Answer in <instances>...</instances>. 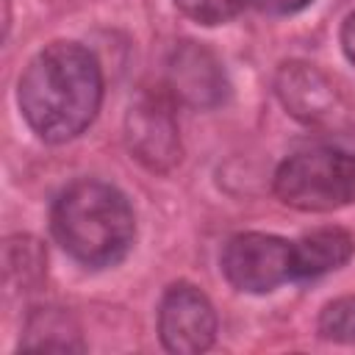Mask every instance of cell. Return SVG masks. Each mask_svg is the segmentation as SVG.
I'll return each instance as SVG.
<instances>
[{
    "instance_id": "cell-1",
    "label": "cell",
    "mask_w": 355,
    "mask_h": 355,
    "mask_svg": "<svg viewBox=\"0 0 355 355\" xmlns=\"http://www.w3.org/2000/svg\"><path fill=\"white\" fill-rule=\"evenodd\" d=\"M28 128L50 144L80 136L103 103V69L78 42H53L25 67L17 89Z\"/></svg>"
},
{
    "instance_id": "cell-2",
    "label": "cell",
    "mask_w": 355,
    "mask_h": 355,
    "mask_svg": "<svg viewBox=\"0 0 355 355\" xmlns=\"http://www.w3.org/2000/svg\"><path fill=\"white\" fill-rule=\"evenodd\" d=\"M50 227L67 255L83 266L122 261L136 236L128 197L103 180H75L53 202Z\"/></svg>"
},
{
    "instance_id": "cell-3",
    "label": "cell",
    "mask_w": 355,
    "mask_h": 355,
    "mask_svg": "<svg viewBox=\"0 0 355 355\" xmlns=\"http://www.w3.org/2000/svg\"><path fill=\"white\" fill-rule=\"evenodd\" d=\"M280 202L308 214H327L355 202V155L338 147H308L275 172Z\"/></svg>"
},
{
    "instance_id": "cell-4",
    "label": "cell",
    "mask_w": 355,
    "mask_h": 355,
    "mask_svg": "<svg viewBox=\"0 0 355 355\" xmlns=\"http://www.w3.org/2000/svg\"><path fill=\"white\" fill-rule=\"evenodd\" d=\"M222 272L227 283L244 294H269L294 280L291 241L272 233H239L222 250Z\"/></svg>"
},
{
    "instance_id": "cell-5",
    "label": "cell",
    "mask_w": 355,
    "mask_h": 355,
    "mask_svg": "<svg viewBox=\"0 0 355 355\" xmlns=\"http://www.w3.org/2000/svg\"><path fill=\"white\" fill-rule=\"evenodd\" d=\"M175 100L164 89L141 92L125 116V139L136 161L153 172H169L180 161Z\"/></svg>"
},
{
    "instance_id": "cell-6",
    "label": "cell",
    "mask_w": 355,
    "mask_h": 355,
    "mask_svg": "<svg viewBox=\"0 0 355 355\" xmlns=\"http://www.w3.org/2000/svg\"><path fill=\"white\" fill-rule=\"evenodd\" d=\"M158 336L169 352L194 355L216 338V311L191 283H172L158 302Z\"/></svg>"
},
{
    "instance_id": "cell-7",
    "label": "cell",
    "mask_w": 355,
    "mask_h": 355,
    "mask_svg": "<svg viewBox=\"0 0 355 355\" xmlns=\"http://www.w3.org/2000/svg\"><path fill=\"white\" fill-rule=\"evenodd\" d=\"M275 94L283 108L305 125H336L344 116V97L336 80L308 61H286L275 75Z\"/></svg>"
},
{
    "instance_id": "cell-8",
    "label": "cell",
    "mask_w": 355,
    "mask_h": 355,
    "mask_svg": "<svg viewBox=\"0 0 355 355\" xmlns=\"http://www.w3.org/2000/svg\"><path fill=\"white\" fill-rule=\"evenodd\" d=\"M166 92L189 108H216L227 100L230 83L222 61L197 42H180L166 64Z\"/></svg>"
},
{
    "instance_id": "cell-9",
    "label": "cell",
    "mask_w": 355,
    "mask_h": 355,
    "mask_svg": "<svg viewBox=\"0 0 355 355\" xmlns=\"http://www.w3.org/2000/svg\"><path fill=\"white\" fill-rule=\"evenodd\" d=\"M355 252V239L341 227H319L291 241L294 280H313L341 269Z\"/></svg>"
},
{
    "instance_id": "cell-10",
    "label": "cell",
    "mask_w": 355,
    "mask_h": 355,
    "mask_svg": "<svg viewBox=\"0 0 355 355\" xmlns=\"http://www.w3.org/2000/svg\"><path fill=\"white\" fill-rule=\"evenodd\" d=\"M19 347L25 349H83L80 344V330L72 322L69 313L58 311V308H39L28 316L25 322V333Z\"/></svg>"
},
{
    "instance_id": "cell-11",
    "label": "cell",
    "mask_w": 355,
    "mask_h": 355,
    "mask_svg": "<svg viewBox=\"0 0 355 355\" xmlns=\"http://www.w3.org/2000/svg\"><path fill=\"white\" fill-rule=\"evenodd\" d=\"M319 336L336 344H355V294L336 297L319 313Z\"/></svg>"
},
{
    "instance_id": "cell-12",
    "label": "cell",
    "mask_w": 355,
    "mask_h": 355,
    "mask_svg": "<svg viewBox=\"0 0 355 355\" xmlns=\"http://www.w3.org/2000/svg\"><path fill=\"white\" fill-rule=\"evenodd\" d=\"M247 0H175V6L200 25H222L239 14Z\"/></svg>"
},
{
    "instance_id": "cell-13",
    "label": "cell",
    "mask_w": 355,
    "mask_h": 355,
    "mask_svg": "<svg viewBox=\"0 0 355 355\" xmlns=\"http://www.w3.org/2000/svg\"><path fill=\"white\" fill-rule=\"evenodd\" d=\"M247 3L269 17H291L302 8H308L313 0H247Z\"/></svg>"
},
{
    "instance_id": "cell-14",
    "label": "cell",
    "mask_w": 355,
    "mask_h": 355,
    "mask_svg": "<svg viewBox=\"0 0 355 355\" xmlns=\"http://www.w3.org/2000/svg\"><path fill=\"white\" fill-rule=\"evenodd\" d=\"M341 47H344V53H347V58L355 64V11L344 19V25H341Z\"/></svg>"
}]
</instances>
